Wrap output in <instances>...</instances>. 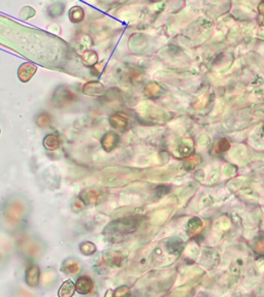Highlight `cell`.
I'll return each mask as SVG.
<instances>
[{
    "label": "cell",
    "mask_w": 264,
    "mask_h": 297,
    "mask_svg": "<svg viewBox=\"0 0 264 297\" xmlns=\"http://www.w3.org/2000/svg\"><path fill=\"white\" fill-rule=\"evenodd\" d=\"M33 206L23 193H11L0 201V229L9 235L25 232Z\"/></svg>",
    "instance_id": "6da1fadb"
},
{
    "label": "cell",
    "mask_w": 264,
    "mask_h": 297,
    "mask_svg": "<svg viewBox=\"0 0 264 297\" xmlns=\"http://www.w3.org/2000/svg\"><path fill=\"white\" fill-rule=\"evenodd\" d=\"M17 250L21 258L28 262H37L44 258L48 251V244L37 234L23 236L17 245Z\"/></svg>",
    "instance_id": "7a4b0ae2"
},
{
    "label": "cell",
    "mask_w": 264,
    "mask_h": 297,
    "mask_svg": "<svg viewBox=\"0 0 264 297\" xmlns=\"http://www.w3.org/2000/svg\"><path fill=\"white\" fill-rule=\"evenodd\" d=\"M140 224H141V218L136 216L121 218V219L115 220L107 225L103 230V234L110 241L116 239H122L123 235L134 232L139 228Z\"/></svg>",
    "instance_id": "3957f363"
},
{
    "label": "cell",
    "mask_w": 264,
    "mask_h": 297,
    "mask_svg": "<svg viewBox=\"0 0 264 297\" xmlns=\"http://www.w3.org/2000/svg\"><path fill=\"white\" fill-rule=\"evenodd\" d=\"M79 99L80 97L77 95V92L72 87L67 85H59L54 90L51 97V101L53 105L58 108H66L75 103Z\"/></svg>",
    "instance_id": "277c9868"
},
{
    "label": "cell",
    "mask_w": 264,
    "mask_h": 297,
    "mask_svg": "<svg viewBox=\"0 0 264 297\" xmlns=\"http://www.w3.org/2000/svg\"><path fill=\"white\" fill-rule=\"evenodd\" d=\"M42 269L36 262H28L25 269L24 281L25 284L31 289H37L41 286Z\"/></svg>",
    "instance_id": "5b68a950"
},
{
    "label": "cell",
    "mask_w": 264,
    "mask_h": 297,
    "mask_svg": "<svg viewBox=\"0 0 264 297\" xmlns=\"http://www.w3.org/2000/svg\"><path fill=\"white\" fill-rule=\"evenodd\" d=\"M59 272L55 269L54 266H48L42 271V278H41V286L40 288L51 291L57 286L59 282Z\"/></svg>",
    "instance_id": "8992f818"
},
{
    "label": "cell",
    "mask_w": 264,
    "mask_h": 297,
    "mask_svg": "<svg viewBox=\"0 0 264 297\" xmlns=\"http://www.w3.org/2000/svg\"><path fill=\"white\" fill-rule=\"evenodd\" d=\"M83 270V263L77 259L74 256H68L61 262L60 265V272L73 276V275H79L82 272Z\"/></svg>",
    "instance_id": "52a82bcc"
},
{
    "label": "cell",
    "mask_w": 264,
    "mask_h": 297,
    "mask_svg": "<svg viewBox=\"0 0 264 297\" xmlns=\"http://www.w3.org/2000/svg\"><path fill=\"white\" fill-rule=\"evenodd\" d=\"M77 197H79L86 205H95L102 201L103 193L99 189L89 188V189L82 190Z\"/></svg>",
    "instance_id": "ba28073f"
},
{
    "label": "cell",
    "mask_w": 264,
    "mask_h": 297,
    "mask_svg": "<svg viewBox=\"0 0 264 297\" xmlns=\"http://www.w3.org/2000/svg\"><path fill=\"white\" fill-rule=\"evenodd\" d=\"M37 72V65L32 62H24L18 68V78L22 83H28Z\"/></svg>",
    "instance_id": "9c48e42d"
},
{
    "label": "cell",
    "mask_w": 264,
    "mask_h": 297,
    "mask_svg": "<svg viewBox=\"0 0 264 297\" xmlns=\"http://www.w3.org/2000/svg\"><path fill=\"white\" fill-rule=\"evenodd\" d=\"M75 292L81 295H88L94 289V282L88 275H80L74 282Z\"/></svg>",
    "instance_id": "30bf717a"
},
{
    "label": "cell",
    "mask_w": 264,
    "mask_h": 297,
    "mask_svg": "<svg viewBox=\"0 0 264 297\" xmlns=\"http://www.w3.org/2000/svg\"><path fill=\"white\" fill-rule=\"evenodd\" d=\"M82 92L87 96L92 97H99L105 93V87L102 83L98 81H91L86 83L83 88Z\"/></svg>",
    "instance_id": "8fae6325"
},
{
    "label": "cell",
    "mask_w": 264,
    "mask_h": 297,
    "mask_svg": "<svg viewBox=\"0 0 264 297\" xmlns=\"http://www.w3.org/2000/svg\"><path fill=\"white\" fill-rule=\"evenodd\" d=\"M220 262V255L214 249H207L202 252L201 263L209 270H213Z\"/></svg>",
    "instance_id": "7c38bea8"
},
{
    "label": "cell",
    "mask_w": 264,
    "mask_h": 297,
    "mask_svg": "<svg viewBox=\"0 0 264 297\" xmlns=\"http://www.w3.org/2000/svg\"><path fill=\"white\" fill-rule=\"evenodd\" d=\"M43 146L48 152H55L61 147V138L55 132L48 133L43 140Z\"/></svg>",
    "instance_id": "4fadbf2b"
},
{
    "label": "cell",
    "mask_w": 264,
    "mask_h": 297,
    "mask_svg": "<svg viewBox=\"0 0 264 297\" xmlns=\"http://www.w3.org/2000/svg\"><path fill=\"white\" fill-rule=\"evenodd\" d=\"M102 260L107 266L119 267L123 264L124 255L120 252L109 251L102 254Z\"/></svg>",
    "instance_id": "5bb4252c"
},
{
    "label": "cell",
    "mask_w": 264,
    "mask_h": 297,
    "mask_svg": "<svg viewBox=\"0 0 264 297\" xmlns=\"http://www.w3.org/2000/svg\"><path fill=\"white\" fill-rule=\"evenodd\" d=\"M101 147L105 152H112L119 143V135L115 132H106L100 140Z\"/></svg>",
    "instance_id": "9a60e30c"
},
{
    "label": "cell",
    "mask_w": 264,
    "mask_h": 297,
    "mask_svg": "<svg viewBox=\"0 0 264 297\" xmlns=\"http://www.w3.org/2000/svg\"><path fill=\"white\" fill-rule=\"evenodd\" d=\"M165 248L170 255L180 256L185 249V244L180 237H172L165 243Z\"/></svg>",
    "instance_id": "2e32d148"
},
{
    "label": "cell",
    "mask_w": 264,
    "mask_h": 297,
    "mask_svg": "<svg viewBox=\"0 0 264 297\" xmlns=\"http://www.w3.org/2000/svg\"><path fill=\"white\" fill-rule=\"evenodd\" d=\"M110 124L115 129L122 130L128 125V117L124 113H116L110 117Z\"/></svg>",
    "instance_id": "e0dca14e"
},
{
    "label": "cell",
    "mask_w": 264,
    "mask_h": 297,
    "mask_svg": "<svg viewBox=\"0 0 264 297\" xmlns=\"http://www.w3.org/2000/svg\"><path fill=\"white\" fill-rule=\"evenodd\" d=\"M34 123L37 127L42 128V129H47V128H50L52 126L53 119L48 113L41 112L34 117Z\"/></svg>",
    "instance_id": "ac0fdd59"
},
{
    "label": "cell",
    "mask_w": 264,
    "mask_h": 297,
    "mask_svg": "<svg viewBox=\"0 0 264 297\" xmlns=\"http://www.w3.org/2000/svg\"><path fill=\"white\" fill-rule=\"evenodd\" d=\"M75 293V285L72 280L64 281L58 290V296L59 297H72Z\"/></svg>",
    "instance_id": "d6986e66"
},
{
    "label": "cell",
    "mask_w": 264,
    "mask_h": 297,
    "mask_svg": "<svg viewBox=\"0 0 264 297\" xmlns=\"http://www.w3.org/2000/svg\"><path fill=\"white\" fill-rule=\"evenodd\" d=\"M203 228V222L197 217H194L189 220L187 224V233L190 236L197 235Z\"/></svg>",
    "instance_id": "ffe728a7"
},
{
    "label": "cell",
    "mask_w": 264,
    "mask_h": 297,
    "mask_svg": "<svg viewBox=\"0 0 264 297\" xmlns=\"http://www.w3.org/2000/svg\"><path fill=\"white\" fill-rule=\"evenodd\" d=\"M68 18H70L71 22L73 24L81 23L85 18V12L83 7L81 6H73L68 12Z\"/></svg>",
    "instance_id": "44dd1931"
},
{
    "label": "cell",
    "mask_w": 264,
    "mask_h": 297,
    "mask_svg": "<svg viewBox=\"0 0 264 297\" xmlns=\"http://www.w3.org/2000/svg\"><path fill=\"white\" fill-rule=\"evenodd\" d=\"M82 62L87 67H92L98 62V55L92 50H87L82 55Z\"/></svg>",
    "instance_id": "7402d4cb"
},
{
    "label": "cell",
    "mask_w": 264,
    "mask_h": 297,
    "mask_svg": "<svg viewBox=\"0 0 264 297\" xmlns=\"http://www.w3.org/2000/svg\"><path fill=\"white\" fill-rule=\"evenodd\" d=\"M65 8L64 2H55L48 7V15L51 18H59L63 15Z\"/></svg>",
    "instance_id": "603a6c76"
},
{
    "label": "cell",
    "mask_w": 264,
    "mask_h": 297,
    "mask_svg": "<svg viewBox=\"0 0 264 297\" xmlns=\"http://www.w3.org/2000/svg\"><path fill=\"white\" fill-rule=\"evenodd\" d=\"M161 93V86L157 83H149L144 87V95L148 98H155Z\"/></svg>",
    "instance_id": "cb8c5ba5"
},
{
    "label": "cell",
    "mask_w": 264,
    "mask_h": 297,
    "mask_svg": "<svg viewBox=\"0 0 264 297\" xmlns=\"http://www.w3.org/2000/svg\"><path fill=\"white\" fill-rule=\"evenodd\" d=\"M200 163H201L200 156L190 155L188 157H186V159L184 160V167H185V170L192 171L195 167L198 166Z\"/></svg>",
    "instance_id": "d4e9b609"
},
{
    "label": "cell",
    "mask_w": 264,
    "mask_h": 297,
    "mask_svg": "<svg viewBox=\"0 0 264 297\" xmlns=\"http://www.w3.org/2000/svg\"><path fill=\"white\" fill-rule=\"evenodd\" d=\"M79 249H80V252L85 256H92L97 251V248H96L95 244H93L92 242H89V241L82 242L79 245Z\"/></svg>",
    "instance_id": "484cf974"
},
{
    "label": "cell",
    "mask_w": 264,
    "mask_h": 297,
    "mask_svg": "<svg viewBox=\"0 0 264 297\" xmlns=\"http://www.w3.org/2000/svg\"><path fill=\"white\" fill-rule=\"evenodd\" d=\"M192 153H193L192 146H190L188 144H185V143L179 145L177 150H175V152H174V154L179 157H188V156L192 155Z\"/></svg>",
    "instance_id": "4316f807"
},
{
    "label": "cell",
    "mask_w": 264,
    "mask_h": 297,
    "mask_svg": "<svg viewBox=\"0 0 264 297\" xmlns=\"http://www.w3.org/2000/svg\"><path fill=\"white\" fill-rule=\"evenodd\" d=\"M198 252H199L198 246L195 243H191L187 247H185V253H186V256H187L188 258L194 259L195 257L198 255Z\"/></svg>",
    "instance_id": "83f0119b"
},
{
    "label": "cell",
    "mask_w": 264,
    "mask_h": 297,
    "mask_svg": "<svg viewBox=\"0 0 264 297\" xmlns=\"http://www.w3.org/2000/svg\"><path fill=\"white\" fill-rule=\"evenodd\" d=\"M230 148V143L226 140V138H221V140L218 141L216 144V147H215V150H216L217 153L222 154L227 152Z\"/></svg>",
    "instance_id": "f1b7e54d"
},
{
    "label": "cell",
    "mask_w": 264,
    "mask_h": 297,
    "mask_svg": "<svg viewBox=\"0 0 264 297\" xmlns=\"http://www.w3.org/2000/svg\"><path fill=\"white\" fill-rule=\"evenodd\" d=\"M253 249L259 256H264V235L260 236L253 245Z\"/></svg>",
    "instance_id": "f546056e"
},
{
    "label": "cell",
    "mask_w": 264,
    "mask_h": 297,
    "mask_svg": "<svg viewBox=\"0 0 264 297\" xmlns=\"http://www.w3.org/2000/svg\"><path fill=\"white\" fill-rule=\"evenodd\" d=\"M230 221L227 217H222L216 223V227L220 231H227L230 228Z\"/></svg>",
    "instance_id": "4dcf8cb0"
},
{
    "label": "cell",
    "mask_w": 264,
    "mask_h": 297,
    "mask_svg": "<svg viewBox=\"0 0 264 297\" xmlns=\"http://www.w3.org/2000/svg\"><path fill=\"white\" fill-rule=\"evenodd\" d=\"M242 269H243V261L240 258H238V259L234 260L231 264V267H230L231 272L233 274H240L241 272Z\"/></svg>",
    "instance_id": "1f68e13d"
},
{
    "label": "cell",
    "mask_w": 264,
    "mask_h": 297,
    "mask_svg": "<svg viewBox=\"0 0 264 297\" xmlns=\"http://www.w3.org/2000/svg\"><path fill=\"white\" fill-rule=\"evenodd\" d=\"M87 205L80 199L79 197H76L75 199L72 202L71 204V207H72V211L74 212V213H81L83 210H85V207Z\"/></svg>",
    "instance_id": "d6a6232c"
},
{
    "label": "cell",
    "mask_w": 264,
    "mask_h": 297,
    "mask_svg": "<svg viewBox=\"0 0 264 297\" xmlns=\"http://www.w3.org/2000/svg\"><path fill=\"white\" fill-rule=\"evenodd\" d=\"M9 262V254L0 247V270L4 269V267Z\"/></svg>",
    "instance_id": "836d02e7"
},
{
    "label": "cell",
    "mask_w": 264,
    "mask_h": 297,
    "mask_svg": "<svg viewBox=\"0 0 264 297\" xmlns=\"http://www.w3.org/2000/svg\"><path fill=\"white\" fill-rule=\"evenodd\" d=\"M130 292V289L129 287L127 286H121L119 287V288H117L114 292V296H117V297H121V296H125V295H128Z\"/></svg>",
    "instance_id": "e575fe53"
},
{
    "label": "cell",
    "mask_w": 264,
    "mask_h": 297,
    "mask_svg": "<svg viewBox=\"0 0 264 297\" xmlns=\"http://www.w3.org/2000/svg\"><path fill=\"white\" fill-rule=\"evenodd\" d=\"M91 68H92V73L94 74L93 75H99V74L102 73V71H103L104 63H103V62H100V63L97 62V63H96L95 65H93Z\"/></svg>",
    "instance_id": "d590c367"
},
{
    "label": "cell",
    "mask_w": 264,
    "mask_h": 297,
    "mask_svg": "<svg viewBox=\"0 0 264 297\" xmlns=\"http://www.w3.org/2000/svg\"><path fill=\"white\" fill-rule=\"evenodd\" d=\"M237 167L234 165H228L226 168H225V174L228 176H232L237 173Z\"/></svg>",
    "instance_id": "8d00e7d4"
},
{
    "label": "cell",
    "mask_w": 264,
    "mask_h": 297,
    "mask_svg": "<svg viewBox=\"0 0 264 297\" xmlns=\"http://www.w3.org/2000/svg\"><path fill=\"white\" fill-rule=\"evenodd\" d=\"M256 266L260 272L264 273V256H260L256 261Z\"/></svg>",
    "instance_id": "74e56055"
},
{
    "label": "cell",
    "mask_w": 264,
    "mask_h": 297,
    "mask_svg": "<svg viewBox=\"0 0 264 297\" xmlns=\"http://www.w3.org/2000/svg\"><path fill=\"white\" fill-rule=\"evenodd\" d=\"M258 12L260 16H264V1L260 2V4L258 5Z\"/></svg>",
    "instance_id": "f35d334b"
},
{
    "label": "cell",
    "mask_w": 264,
    "mask_h": 297,
    "mask_svg": "<svg viewBox=\"0 0 264 297\" xmlns=\"http://www.w3.org/2000/svg\"><path fill=\"white\" fill-rule=\"evenodd\" d=\"M259 23H260L261 26L264 27V16H260V18H259Z\"/></svg>",
    "instance_id": "ab89813d"
},
{
    "label": "cell",
    "mask_w": 264,
    "mask_h": 297,
    "mask_svg": "<svg viewBox=\"0 0 264 297\" xmlns=\"http://www.w3.org/2000/svg\"><path fill=\"white\" fill-rule=\"evenodd\" d=\"M0 134H1V128H0Z\"/></svg>",
    "instance_id": "60d3db41"
},
{
    "label": "cell",
    "mask_w": 264,
    "mask_h": 297,
    "mask_svg": "<svg viewBox=\"0 0 264 297\" xmlns=\"http://www.w3.org/2000/svg\"><path fill=\"white\" fill-rule=\"evenodd\" d=\"M263 132H264V127H263Z\"/></svg>",
    "instance_id": "b9f144b4"
}]
</instances>
